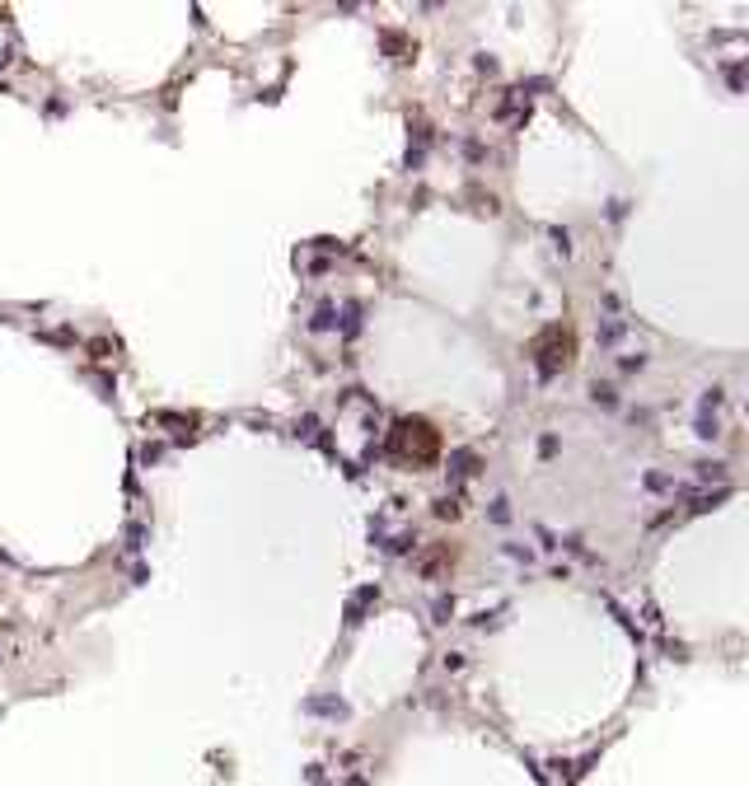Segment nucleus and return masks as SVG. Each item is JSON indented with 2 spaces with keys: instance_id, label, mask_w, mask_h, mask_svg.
I'll return each mask as SVG.
<instances>
[{
  "instance_id": "1",
  "label": "nucleus",
  "mask_w": 749,
  "mask_h": 786,
  "mask_svg": "<svg viewBox=\"0 0 749 786\" xmlns=\"http://www.w3.org/2000/svg\"><path fill=\"white\" fill-rule=\"evenodd\" d=\"M534 365H539L544 379H553L558 370H567V365H572V337H567L562 328H548L544 337H539V347H534Z\"/></svg>"
},
{
  "instance_id": "2",
  "label": "nucleus",
  "mask_w": 749,
  "mask_h": 786,
  "mask_svg": "<svg viewBox=\"0 0 749 786\" xmlns=\"http://www.w3.org/2000/svg\"><path fill=\"white\" fill-rule=\"evenodd\" d=\"M374 599H379V590H374V585H365V590H361V595H356V599L347 604V623H361V613H365V604H374Z\"/></svg>"
},
{
  "instance_id": "3",
  "label": "nucleus",
  "mask_w": 749,
  "mask_h": 786,
  "mask_svg": "<svg viewBox=\"0 0 749 786\" xmlns=\"http://www.w3.org/2000/svg\"><path fill=\"white\" fill-rule=\"evenodd\" d=\"M623 337V319H604L599 323V342H618Z\"/></svg>"
},
{
  "instance_id": "4",
  "label": "nucleus",
  "mask_w": 749,
  "mask_h": 786,
  "mask_svg": "<svg viewBox=\"0 0 749 786\" xmlns=\"http://www.w3.org/2000/svg\"><path fill=\"white\" fill-rule=\"evenodd\" d=\"M590 398H595V402H604V407H613V402H618L609 384H595V388H590Z\"/></svg>"
},
{
  "instance_id": "5",
  "label": "nucleus",
  "mask_w": 749,
  "mask_h": 786,
  "mask_svg": "<svg viewBox=\"0 0 749 786\" xmlns=\"http://www.w3.org/2000/svg\"><path fill=\"white\" fill-rule=\"evenodd\" d=\"M323 328H333V309H319V314H314V333H323Z\"/></svg>"
}]
</instances>
